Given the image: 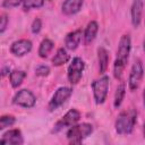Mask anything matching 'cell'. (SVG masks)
Returning <instances> with one entry per match:
<instances>
[{"label":"cell","instance_id":"obj_10","mask_svg":"<svg viewBox=\"0 0 145 145\" xmlns=\"http://www.w3.org/2000/svg\"><path fill=\"white\" fill-rule=\"evenodd\" d=\"M23 143H24L23 134L19 129L16 128L6 131L0 139L1 145H22Z\"/></svg>","mask_w":145,"mask_h":145},{"label":"cell","instance_id":"obj_15","mask_svg":"<svg viewBox=\"0 0 145 145\" xmlns=\"http://www.w3.org/2000/svg\"><path fill=\"white\" fill-rule=\"evenodd\" d=\"M97 32H99V24L95 20L89 22L84 31V42L86 45L91 44L95 40Z\"/></svg>","mask_w":145,"mask_h":145},{"label":"cell","instance_id":"obj_26","mask_svg":"<svg viewBox=\"0 0 145 145\" xmlns=\"http://www.w3.org/2000/svg\"><path fill=\"white\" fill-rule=\"evenodd\" d=\"M0 20H1V25H0V33L2 34V33L6 31V28H7V25H8V23H9V18H8V16H7L6 14H2V15H1Z\"/></svg>","mask_w":145,"mask_h":145},{"label":"cell","instance_id":"obj_14","mask_svg":"<svg viewBox=\"0 0 145 145\" xmlns=\"http://www.w3.org/2000/svg\"><path fill=\"white\" fill-rule=\"evenodd\" d=\"M83 3H84V0H65L61 6V10L65 15L71 16L77 14L82 9Z\"/></svg>","mask_w":145,"mask_h":145},{"label":"cell","instance_id":"obj_11","mask_svg":"<svg viewBox=\"0 0 145 145\" xmlns=\"http://www.w3.org/2000/svg\"><path fill=\"white\" fill-rule=\"evenodd\" d=\"M32 42L26 39H20L11 43L10 45V52L16 57H23L27 54L32 50Z\"/></svg>","mask_w":145,"mask_h":145},{"label":"cell","instance_id":"obj_29","mask_svg":"<svg viewBox=\"0 0 145 145\" xmlns=\"http://www.w3.org/2000/svg\"><path fill=\"white\" fill-rule=\"evenodd\" d=\"M143 135H144V138H145V122H144V126H143Z\"/></svg>","mask_w":145,"mask_h":145},{"label":"cell","instance_id":"obj_30","mask_svg":"<svg viewBox=\"0 0 145 145\" xmlns=\"http://www.w3.org/2000/svg\"><path fill=\"white\" fill-rule=\"evenodd\" d=\"M143 49H144V52H145V37H144V41H143Z\"/></svg>","mask_w":145,"mask_h":145},{"label":"cell","instance_id":"obj_5","mask_svg":"<svg viewBox=\"0 0 145 145\" xmlns=\"http://www.w3.org/2000/svg\"><path fill=\"white\" fill-rule=\"evenodd\" d=\"M79 119H80V112L77 109H70L61 119H59L54 123V126L52 128V133L57 134V133L63 130L67 127L70 128L71 126L76 125L79 121Z\"/></svg>","mask_w":145,"mask_h":145},{"label":"cell","instance_id":"obj_7","mask_svg":"<svg viewBox=\"0 0 145 145\" xmlns=\"http://www.w3.org/2000/svg\"><path fill=\"white\" fill-rule=\"evenodd\" d=\"M144 76V68H143V63L140 60H135L131 69H130V74H129V78H128V87L130 91H136L143 79Z\"/></svg>","mask_w":145,"mask_h":145},{"label":"cell","instance_id":"obj_28","mask_svg":"<svg viewBox=\"0 0 145 145\" xmlns=\"http://www.w3.org/2000/svg\"><path fill=\"white\" fill-rule=\"evenodd\" d=\"M143 104H144V106H145V88H144V91H143Z\"/></svg>","mask_w":145,"mask_h":145},{"label":"cell","instance_id":"obj_17","mask_svg":"<svg viewBox=\"0 0 145 145\" xmlns=\"http://www.w3.org/2000/svg\"><path fill=\"white\" fill-rule=\"evenodd\" d=\"M69 58H70V57H69V54H68L67 50H66V49H63V48H60V49H58V50H57V52H56L54 57L52 58V65H53V66H56V67L62 66V65H65V63H67V62H68Z\"/></svg>","mask_w":145,"mask_h":145},{"label":"cell","instance_id":"obj_2","mask_svg":"<svg viewBox=\"0 0 145 145\" xmlns=\"http://www.w3.org/2000/svg\"><path fill=\"white\" fill-rule=\"evenodd\" d=\"M137 122V111L133 108L121 111L114 122V129L119 135H129Z\"/></svg>","mask_w":145,"mask_h":145},{"label":"cell","instance_id":"obj_3","mask_svg":"<svg viewBox=\"0 0 145 145\" xmlns=\"http://www.w3.org/2000/svg\"><path fill=\"white\" fill-rule=\"evenodd\" d=\"M93 133V126L87 122L76 123L67 131V139L70 144H79Z\"/></svg>","mask_w":145,"mask_h":145},{"label":"cell","instance_id":"obj_20","mask_svg":"<svg viewBox=\"0 0 145 145\" xmlns=\"http://www.w3.org/2000/svg\"><path fill=\"white\" fill-rule=\"evenodd\" d=\"M125 94H126V87H125V84L121 83L117 89H116V93H114V99H113V105L116 109H118L122 101H123V97H125Z\"/></svg>","mask_w":145,"mask_h":145},{"label":"cell","instance_id":"obj_18","mask_svg":"<svg viewBox=\"0 0 145 145\" xmlns=\"http://www.w3.org/2000/svg\"><path fill=\"white\" fill-rule=\"evenodd\" d=\"M53 46H54V43H53L52 40H50V39H44V40L41 42V44H40V46H39V51H37L40 58H42V59L48 58V56H49L50 52L52 51Z\"/></svg>","mask_w":145,"mask_h":145},{"label":"cell","instance_id":"obj_24","mask_svg":"<svg viewBox=\"0 0 145 145\" xmlns=\"http://www.w3.org/2000/svg\"><path fill=\"white\" fill-rule=\"evenodd\" d=\"M50 72V68L45 65H41L39 66L36 69H35V74L36 76H40V77H44V76H48Z\"/></svg>","mask_w":145,"mask_h":145},{"label":"cell","instance_id":"obj_19","mask_svg":"<svg viewBox=\"0 0 145 145\" xmlns=\"http://www.w3.org/2000/svg\"><path fill=\"white\" fill-rule=\"evenodd\" d=\"M26 77V72L24 70H12L9 75V80H10V84L14 88H17L22 85L23 80L25 79Z\"/></svg>","mask_w":145,"mask_h":145},{"label":"cell","instance_id":"obj_13","mask_svg":"<svg viewBox=\"0 0 145 145\" xmlns=\"http://www.w3.org/2000/svg\"><path fill=\"white\" fill-rule=\"evenodd\" d=\"M82 36H83V33H82V29H75L70 33L67 34L66 39H65V45L68 50L70 51H74L78 48V45L80 44V41H82Z\"/></svg>","mask_w":145,"mask_h":145},{"label":"cell","instance_id":"obj_25","mask_svg":"<svg viewBox=\"0 0 145 145\" xmlns=\"http://www.w3.org/2000/svg\"><path fill=\"white\" fill-rule=\"evenodd\" d=\"M42 28V22L40 18H35L32 23V26H31V29H32V33L33 34H39L40 31Z\"/></svg>","mask_w":145,"mask_h":145},{"label":"cell","instance_id":"obj_8","mask_svg":"<svg viewBox=\"0 0 145 145\" xmlns=\"http://www.w3.org/2000/svg\"><path fill=\"white\" fill-rule=\"evenodd\" d=\"M72 94V88L70 87H66V86H62V87H59L54 94L52 95L49 104H48V109L49 111H54L57 110L59 106H61Z\"/></svg>","mask_w":145,"mask_h":145},{"label":"cell","instance_id":"obj_23","mask_svg":"<svg viewBox=\"0 0 145 145\" xmlns=\"http://www.w3.org/2000/svg\"><path fill=\"white\" fill-rule=\"evenodd\" d=\"M23 1L24 0H3L1 3V7L6 9H11V8L18 7L20 3H23Z\"/></svg>","mask_w":145,"mask_h":145},{"label":"cell","instance_id":"obj_1","mask_svg":"<svg viewBox=\"0 0 145 145\" xmlns=\"http://www.w3.org/2000/svg\"><path fill=\"white\" fill-rule=\"evenodd\" d=\"M130 49H131V40L129 34H123L118 44L117 49V56L116 60L113 63V76L117 79H121L123 70L127 66L129 54H130Z\"/></svg>","mask_w":145,"mask_h":145},{"label":"cell","instance_id":"obj_9","mask_svg":"<svg viewBox=\"0 0 145 145\" xmlns=\"http://www.w3.org/2000/svg\"><path fill=\"white\" fill-rule=\"evenodd\" d=\"M35 102H36L35 95L29 89H26V88H23V89L18 91L12 97V103L14 104L26 108V109L33 108L35 105Z\"/></svg>","mask_w":145,"mask_h":145},{"label":"cell","instance_id":"obj_6","mask_svg":"<svg viewBox=\"0 0 145 145\" xmlns=\"http://www.w3.org/2000/svg\"><path fill=\"white\" fill-rule=\"evenodd\" d=\"M84 68H85L84 60L82 58H79V57H75L72 59V61L70 62V65L68 67V71H67L68 80H69V83L71 85L78 84V82L82 79Z\"/></svg>","mask_w":145,"mask_h":145},{"label":"cell","instance_id":"obj_4","mask_svg":"<svg viewBox=\"0 0 145 145\" xmlns=\"http://www.w3.org/2000/svg\"><path fill=\"white\" fill-rule=\"evenodd\" d=\"M109 77L108 76H102L99 79H95L92 83V89H93V96L94 101L96 104H102L104 103L108 91H109Z\"/></svg>","mask_w":145,"mask_h":145},{"label":"cell","instance_id":"obj_27","mask_svg":"<svg viewBox=\"0 0 145 145\" xmlns=\"http://www.w3.org/2000/svg\"><path fill=\"white\" fill-rule=\"evenodd\" d=\"M9 72H11V71H10V69H9V67H3V68H2V70H1V76H2V77H5L6 75H10Z\"/></svg>","mask_w":145,"mask_h":145},{"label":"cell","instance_id":"obj_22","mask_svg":"<svg viewBox=\"0 0 145 145\" xmlns=\"http://www.w3.org/2000/svg\"><path fill=\"white\" fill-rule=\"evenodd\" d=\"M16 119L11 114H3L0 118V130H3L7 127H11L15 123Z\"/></svg>","mask_w":145,"mask_h":145},{"label":"cell","instance_id":"obj_12","mask_svg":"<svg viewBox=\"0 0 145 145\" xmlns=\"http://www.w3.org/2000/svg\"><path fill=\"white\" fill-rule=\"evenodd\" d=\"M143 8H144V3L143 0H134L130 7V19H131V24L135 28H137L140 25L142 22V17H143Z\"/></svg>","mask_w":145,"mask_h":145},{"label":"cell","instance_id":"obj_21","mask_svg":"<svg viewBox=\"0 0 145 145\" xmlns=\"http://www.w3.org/2000/svg\"><path fill=\"white\" fill-rule=\"evenodd\" d=\"M44 5V0H24L23 9L24 11H28L33 8H40Z\"/></svg>","mask_w":145,"mask_h":145},{"label":"cell","instance_id":"obj_16","mask_svg":"<svg viewBox=\"0 0 145 145\" xmlns=\"http://www.w3.org/2000/svg\"><path fill=\"white\" fill-rule=\"evenodd\" d=\"M97 62L100 74H104L109 66V52L103 46H100L97 49Z\"/></svg>","mask_w":145,"mask_h":145}]
</instances>
